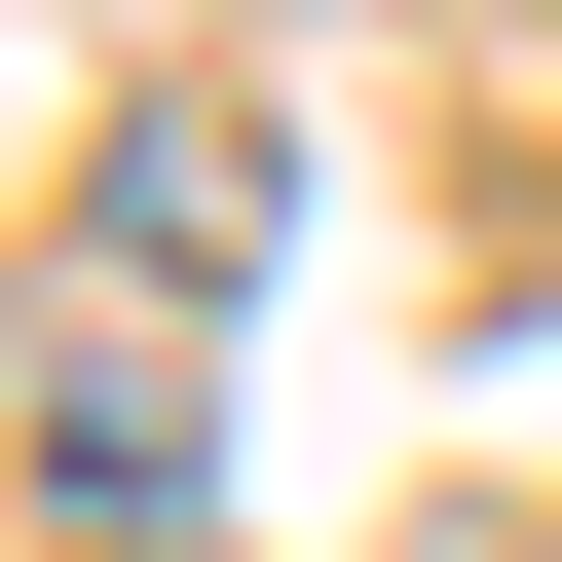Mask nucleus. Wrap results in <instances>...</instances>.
<instances>
[{"label": "nucleus", "mask_w": 562, "mask_h": 562, "mask_svg": "<svg viewBox=\"0 0 562 562\" xmlns=\"http://www.w3.org/2000/svg\"><path fill=\"white\" fill-rule=\"evenodd\" d=\"M188 487H225L188 338H38V525H76V562H188Z\"/></svg>", "instance_id": "1"}, {"label": "nucleus", "mask_w": 562, "mask_h": 562, "mask_svg": "<svg viewBox=\"0 0 562 562\" xmlns=\"http://www.w3.org/2000/svg\"><path fill=\"white\" fill-rule=\"evenodd\" d=\"M76 225H113V301H225L301 188H262V113H113V188H76Z\"/></svg>", "instance_id": "2"}]
</instances>
